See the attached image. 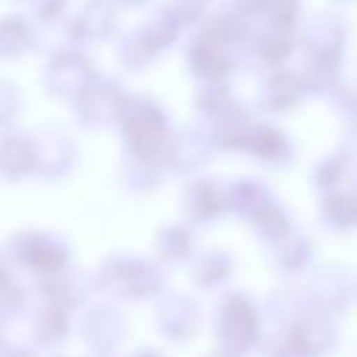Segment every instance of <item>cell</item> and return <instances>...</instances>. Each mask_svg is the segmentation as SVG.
I'll return each mask as SVG.
<instances>
[{
    "instance_id": "cell-1",
    "label": "cell",
    "mask_w": 357,
    "mask_h": 357,
    "mask_svg": "<svg viewBox=\"0 0 357 357\" xmlns=\"http://www.w3.org/2000/svg\"><path fill=\"white\" fill-rule=\"evenodd\" d=\"M31 139H33V176L45 181L61 178L73 165V142L64 137V131L45 126Z\"/></svg>"
},
{
    "instance_id": "cell-3",
    "label": "cell",
    "mask_w": 357,
    "mask_h": 357,
    "mask_svg": "<svg viewBox=\"0 0 357 357\" xmlns=\"http://www.w3.org/2000/svg\"><path fill=\"white\" fill-rule=\"evenodd\" d=\"M33 176V139L17 128L0 131V178L25 181Z\"/></svg>"
},
{
    "instance_id": "cell-5",
    "label": "cell",
    "mask_w": 357,
    "mask_h": 357,
    "mask_svg": "<svg viewBox=\"0 0 357 357\" xmlns=\"http://www.w3.org/2000/svg\"><path fill=\"white\" fill-rule=\"evenodd\" d=\"M11 254L28 265H53L59 259V245L42 231H20L11 240Z\"/></svg>"
},
{
    "instance_id": "cell-2",
    "label": "cell",
    "mask_w": 357,
    "mask_h": 357,
    "mask_svg": "<svg viewBox=\"0 0 357 357\" xmlns=\"http://www.w3.org/2000/svg\"><path fill=\"white\" fill-rule=\"evenodd\" d=\"M89 61L73 50H59L50 56L45 67V84L50 95L59 98H78L89 86Z\"/></svg>"
},
{
    "instance_id": "cell-4",
    "label": "cell",
    "mask_w": 357,
    "mask_h": 357,
    "mask_svg": "<svg viewBox=\"0 0 357 357\" xmlns=\"http://www.w3.org/2000/svg\"><path fill=\"white\" fill-rule=\"evenodd\" d=\"M39 42L36 22L25 11H11L0 17V61H17L31 53Z\"/></svg>"
},
{
    "instance_id": "cell-7",
    "label": "cell",
    "mask_w": 357,
    "mask_h": 357,
    "mask_svg": "<svg viewBox=\"0 0 357 357\" xmlns=\"http://www.w3.org/2000/svg\"><path fill=\"white\" fill-rule=\"evenodd\" d=\"M20 3H25V0H20Z\"/></svg>"
},
{
    "instance_id": "cell-6",
    "label": "cell",
    "mask_w": 357,
    "mask_h": 357,
    "mask_svg": "<svg viewBox=\"0 0 357 357\" xmlns=\"http://www.w3.org/2000/svg\"><path fill=\"white\" fill-rule=\"evenodd\" d=\"M22 112V95L11 81L0 78V131L11 128V123L20 117Z\"/></svg>"
}]
</instances>
